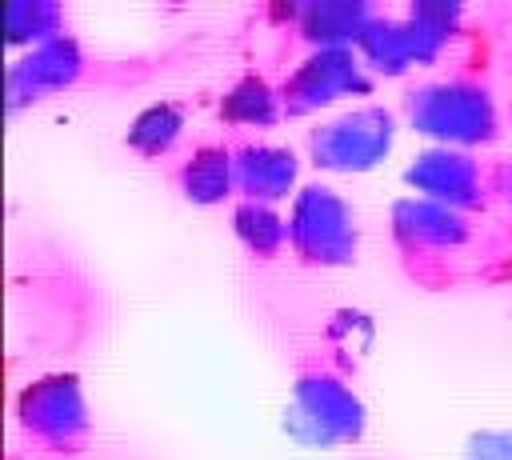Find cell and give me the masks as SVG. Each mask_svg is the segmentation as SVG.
<instances>
[{"instance_id": "1", "label": "cell", "mask_w": 512, "mask_h": 460, "mask_svg": "<svg viewBox=\"0 0 512 460\" xmlns=\"http://www.w3.org/2000/svg\"><path fill=\"white\" fill-rule=\"evenodd\" d=\"M464 460H512V432L496 436H476L464 452Z\"/></svg>"}]
</instances>
